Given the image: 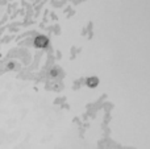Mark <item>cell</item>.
Instances as JSON below:
<instances>
[{"mask_svg": "<svg viewBox=\"0 0 150 149\" xmlns=\"http://www.w3.org/2000/svg\"><path fill=\"white\" fill-rule=\"evenodd\" d=\"M34 45H36L37 48H45L47 45V38L45 36H40L36 38V41H34Z\"/></svg>", "mask_w": 150, "mask_h": 149, "instance_id": "6da1fadb", "label": "cell"}, {"mask_svg": "<svg viewBox=\"0 0 150 149\" xmlns=\"http://www.w3.org/2000/svg\"><path fill=\"white\" fill-rule=\"evenodd\" d=\"M87 84H88V86H91V87L98 86V78H91V79H88V81H87Z\"/></svg>", "mask_w": 150, "mask_h": 149, "instance_id": "7a4b0ae2", "label": "cell"}]
</instances>
